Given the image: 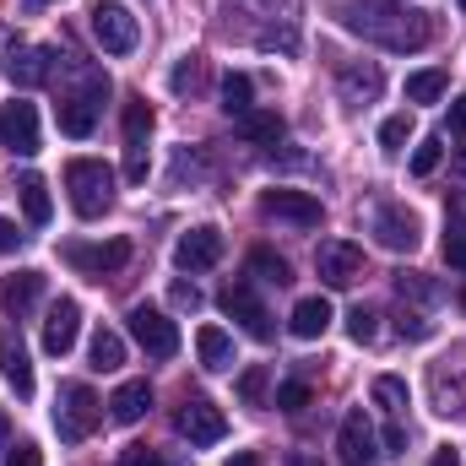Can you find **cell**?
<instances>
[{"mask_svg": "<svg viewBox=\"0 0 466 466\" xmlns=\"http://www.w3.org/2000/svg\"><path fill=\"white\" fill-rule=\"evenodd\" d=\"M337 16L342 27L385 44V49H423L434 38V22L423 11H401V5H380V0H337Z\"/></svg>", "mask_w": 466, "mask_h": 466, "instance_id": "1", "label": "cell"}, {"mask_svg": "<svg viewBox=\"0 0 466 466\" xmlns=\"http://www.w3.org/2000/svg\"><path fill=\"white\" fill-rule=\"evenodd\" d=\"M66 190H71L76 218H104L115 207V168L98 163V157H71L66 163Z\"/></svg>", "mask_w": 466, "mask_h": 466, "instance_id": "2", "label": "cell"}, {"mask_svg": "<svg viewBox=\"0 0 466 466\" xmlns=\"http://www.w3.org/2000/svg\"><path fill=\"white\" fill-rule=\"evenodd\" d=\"M98 423H104V401H98V390H93L87 380L60 385V396H55V429H60V440H66V445H82Z\"/></svg>", "mask_w": 466, "mask_h": 466, "instance_id": "3", "label": "cell"}, {"mask_svg": "<svg viewBox=\"0 0 466 466\" xmlns=\"http://www.w3.org/2000/svg\"><path fill=\"white\" fill-rule=\"evenodd\" d=\"M87 22H93V38H98L109 55H130V49H136V38H141L136 16H130L119 0H98V5L87 11Z\"/></svg>", "mask_w": 466, "mask_h": 466, "instance_id": "4", "label": "cell"}, {"mask_svg": "<svg viewBox=\"0 0 466 466\" xmlns=\"http://www.w3.org/2000/svg\"><path fill=\"white\" fill-rule=\"evenodd\" d=\"M125 320H130V337L147 348V358H174V352H179V326H174L163 309H152V304H136Z\"/></svg>", "mask_w": 466, "mask_h": 466, "instance_id": "5", "label": "cell"}, {"mask_svg": "<svg viewBox=\"0 0 466 466\" xmlns=\"http://www.w3.org/2000/svg\"><path fill=\"white\" fill-rule=\"evenodd\" d=\"M174 429H179L190 445H218V440L228 434V418H223V407H212L207 396H185V407L174 412Z\"/></svg>", "mask_w": 466, "mask_h": 466, "instance_id": "6", "label": "cell"}, {"mask_svg": "<svg viewBox=\"0 0 466 466\" xmlns=\"http://www.w3.org/2000/svg\"><path fill=\"white\" fill-rule=\"evenodd\" d=\"M223 309L244 326V337H255V342H271V337H277L271 309L255 299V288H249V282H228V288H223Z\"/></svg>", "mask_w": 466, "mask_h": 466, "instance_id": "7", "label": "cell"}, {"mask_svg": "<svg viewBox=\"0 0 466 466\" xmlns=\"http://www.w3.org/2000/svg\"><path fill=\"white\" fill-rule=\"evenodd\" d=\"M315 271H320L326 288H352V282L363 277V249L348 244V238H326V244L315 249Z\"/></svg>", "mask_w": 466, "mask_h": 466, "instance_id": "8", "label": "cell"}, {"mask_svg": "<svg viewBox=\"0 0 466 466\" xmlns=\"http://www.w3.org/2000/svg\"><path fill=\"white\" fill-rule=\"evenodd\" d=\"M0 71H5L11 87H44L49 71H55V55L38 49V44H11V49L0 55Z\"/></svg>", "mask_w": 466, "mask_h": 466, "instance_id": "9", "label": "cell"}, {"mask_svg": "<svg viewBox=\"0 0 466 466\" xmlns=\"http://www.w3.org/2000/svg\"><path fill=\"white\" fill-rule=\"evenodd\" d=\"M0 141L16 152V157H33L44 141H38V109L27 104V98H11L5 109H0Z\"/></svg>", "mask_w": 466, "mask_h": 466, "instance_id": "10", "label": "cell"}, {"mask_svg": "<svg viewBox=\"0 0 466 466\" xmlns=\"http://www.w3.org/2000/svg\"><path fill=\"white\" fill-rule=\"evenodd\" d=\"M76 331H82V304L76 299H55L49 315H44V352L66 358V352L76 348Z\"/></svg>", "mask_w": 466, "mask_h": 466, "instance_id": "11", "label": "cell"}, {"mask_svg": "<svg viewBox=\"0 0 466 466\" xmlns=\"http://www.w3.org/2000/svg\"><path fill=\"white\" fill-rule=\"evenodd\" d=\"M260 212L277 218V223H293V228H315L320 223V201L309 190H266L260 196Z\"/></svg>", "mask_w": 466, "mask_h": 466, "instance_id": "12", "label": "cell"}, {"mask_svg": "<svg viewBox=\"0 0 466 466\" xmlns=\"http://www.w3.org/2000/svg\"><path fill=\"white\" fill-rule=\"evenodd\" d=\"M374 238H380L385 249L412 255V249L423 244V223H418L407 207H380V212H374Z\"/></svg>", "mask_w": 466, "mask_h": 466, "instance_id": "13", "label": "cell"}, {"mask_svg": "<svg viewBox=\"0 0 466 466\" xmlns=\"http://www.w3.org/2000/svg\"><path fill=\"white\" fill-rule=\"evenodd\" d=\"M66 260L76 266V271H87V277H109V271H119L125 260H130V244L125 238H109V244H66Z\"/></svg>", "mask_w": 466, "mask_h": 466, "instance_id": "14", "label": "cell"}, {"mask_svg": "<svg viewBox=\"0 0 466 466\" xmlns=\"http://www.w3.org/2000/svg\"><path fill=\"white\" fill-rule=\"evenodd\" d=\"M174 260H179V271H207V266H218V260H223V233H218V228L179 233Z\"/></svg>", "mask_w": 466, "mask_h": 466, "instance_id": "15", "label": "cell"}, {"mask_svg": "<svg viewBox=\"0 0 466 466\" xmlns=\"http://www.w3.org/2000/svg\"><path fill=\"white\" fill-rule=\"evenodd\" d=\"M337 456L348 466H369L380 456V440H374V429H369L363 412H348V418H342V429H337Z\"/></svg>", "mask_w": 466, "mask_h": 466, "instance_id": "16", "label": "cell"}, {"mask_svg": "<svg viewBox=\"0 0 466 466\" xmlns=\"http://www.w3.org/2000/svg\"><path fill=\"white\" fill-rule=\"evenodd\" d=\"M0 374L16 396H33V363H27V348L11 326H0Z\"/></svg>", "mask_w": 466, "mask_h": 466, "instance_id": "17", "label": "cell"}, {"mask_svg": "<svg viewBox=\"0 0 466 466\" xmlns=\"http://www.w3.org/2000/svg\"><path fill=\"white\" fill-rule=\"evenodd\" d=\"M326 326H331V304H326L320 293L293 304V320H288V331H293L299 342H320V337H326Z\"/></svg>", "mask_w": 466, "mask_h": 466, "instance_id": "18", "label": "cell"}, {"mask_svg": "<svg viewBox=\"0 0 466 466\" xmlns=\"http://www.w3.org/2000/svg\"><path fill=\"white\" fill-rule=\"evenodd\" d=\"M38 299H44V271H16V277L0 288V304H5V315H16V320H22Z\"/></svg>", "mask_w": 466, "mask_h": 466, "instance_id": "19", "label": "cell"}, {"mask_svg": "<svg viewBox=\"0 0 466 466\" xmlns=\"http://www.w3.org/2000/svg\"><path fill=\"white\" fill-rule=\"evenodd\" d=\"M147 407H152V385L147 380H125L115 396H109V418L115 423H141Z\"/></svg>", "mask_w": 466, "mask_h": 466, "instance_id": "20", "label": "cell"}, {"mask_svg": "<svg viewBox=\"0 0 466 466\" xmlns=\"http://www.w3.org/2000/svg\"><path fill=\"white\" fill-rule=\"evenodd\" d=\"M196 352H201V369H233V337L223 326H201L196 331Z\"/></svg>", "mask_w": 466, "mask_h": 466, "instance_id": "21", "label": "cell"}, {"mask_svg": "<svg viewBox=\"0 0 466 466\" xmlns=\"http://www.w3.org/2000/svg\"><path fill=\"white\" fill-rule=\"evenodd\" d=\"M282 130H288V125H282L277 109H249V115L238 119V136H244V141H255V147H277V141H282Z\"/></svg>", "mask_w": 466, "mask_h": 466, "instance_id": "22", "label": "cell"}, {"mask_svg": "<svg viewBox=\"0 0 466 466\" xmlns=\"http://www.w3.org/2000/svg\"><path fill=\"white\" fill-rule=\"evenodd\" d=\"M16 190H22V212H27V223H38V228H44V223L55 218V207H49V185H44L38 174H22V179H16Z\"/></svg>", "mask_w": 466, "mask_h": 466, "instance_id": "23", "label": "cell"}, {"mask_svg": "<svg viewBox=\"0 0 466 466\" xmlns=\"http://www.w3.org/2000/svg\"><path fill=\"white\" fill-rule=\"evenodd\" d=\"M380 87H385L380 66H342V93H348L352 104H369V98H380Z\"/></svg>", "mask_w": 466, "mask_h": 466, "instance_id": "24", "label": "cell"}, {"mask_svg": "<svg viewBox=\"0 0 466 466\" xmlns=\"http://www.w3.org/2000/svg\"><path fill=\"white\" fill-rule=\"evenodd\" d=\"M93 125H98V109H93L87 98H76V93L60 98V130H66V136L82 141V136H93Z\"/></svg>", "mask_w": 466, "mask_h": 466, "instance_id": "25", "label": "cell"}, {"mask_svg": "<svg viewBox=\"0 0 466 466\" xmlns=\"http://www.w3.org/2000/svg\"><path fill=\"white\" fill-rule=\"evenodd\" d=\"M223 109H228L233 119H244L255 109V82H249L244 71H228V76H223Z\"/></svg>", "mask_w": 466, "mask_h": 466, "instance_id": "26", "label": "cell"}, {"mask_svg": "<svg viewBox=\"0 0 466 466\" xmlns=\"http://www.w3.org/2000/svg\"><path fill=\"white\" fill-rule=\"evenodd\" d=\"M249 271H255L260 282H271V288H288V282H293L288 260H282V255H271V249H249Z\"/></svg>", "mask_w": 466, "mask_h": 466, "instance_id": "27", "label": "cell"}, {"mask_svg": "<svg viewBox=\"0 0 466 466\" xmlns=\"http://www.w3.org/2000/svg\"><path fill=\"white\" fill-rule=\"evenodd\" d=\"M266 390H271V369H266V363H249V369L238 374V401H244V407H266Z\"/></svg>", "mask_w": 466, "mask_h": 466, "instance_id": "28", "label": "cell"}, {"mask_svg": "<svg viewBox=\"0 0 466 466\" xmlns=\"http://www.w3.org/2000/svg\"><path fill=\"white\" fill-rule=\"evenodd\" d=\"M445 87H451L445 71H412V76H407V98H412V104H434Z\"/></svg>", "mask_w": 466, "mask_h": 466, "instance_id": "29", "label": "cell"}, {"mask_svg": "<svg viewBox=\"0 0 466 466\" xmlns=\"http://www.w3.org/2000/svg\"><path fill=\"white\" fill-rule=\"evenodd\" d=\"M147 136H152V104L125 98V141H147Z\"/></svg>", "mask_w": 466, "mask_h": 466, "instance_id": "30", "label": "cell"}, {"mask_svg": "<svg viewBox=\"0 0 466 466\" xmlns=\"http://www.w3.org/2000/svg\"><path fill=\"white\" fill-rule=\"evenodd\" d=\"M119 363H125L119 331H98V337H93V369H119Z\"/></svg>", "mask_w": 466, "mask_h": 466, "instance_id": "31", "label": "cell"}, {"mask_svg": "<svg viewBox=\"0 0 466 466\" xmlns=\"http://www.w3.org/2000/svg\"><path fill=\"white\" fill-rule=\"evenodd\" d=\"M309 401H315V390H309L304 380H288V385H277V401H271V407H277V412H304Z\"/></svg>", "mask_w": 466, "mask_h": 466, "instance_id": "32", "label": "cell"}, {"mask_svg": "<svg viewBox=\"0 0 466 466\" xmlns=\"http://www.w3.org/2000/svg\"><path fill=\"white\" fill-rule=\"evenodd\" d=\"M374 401H380V407H390V412H401V407H407V380L380 374V380H374Z\"/></svg>", "mask_w": 466, "mask_h": 466, "instance_id": "33", "label": "cell"}, {"mask_svg": "<svg viewBox=\"0 0 466 466\" xmlns=\"http://www.w3.org/2000/svg\"><path fill=\"white\" fill-rule=\"evenodd\" d=\"M440 157H445L440 136H423V141H418V152H412V174H418V179H423V174H434V168H440Z\"/></svg>", "mask_w": 466, "mask_h": 466, "instance_id": "34", "label": "cell"}, {"mask_svg": "<svg viewBox=\"0 0 466 466\" xmlns=\"http://www.w3.org/2000/svg\"><path fill=\"white\" fill-rule=\"evenodd\" d=\"M407 136H412V115H390L380 125V147H385V152H401Z\"/></svg>", "mask_w": 466, "mask_h": 466, "instance_id": "35", "label": "cell"}, {"mask_svg": "<svg viewBox=\"0 0 466 466\" xmlns=\"http://www.w3.org/2000/svg\"><path fill=\"white\" fill-rule=\"evenodd\" d=\"M374 331H380V315L358 304V309L348 315V337H352V342H374Z\"/></svg>", "mask_w": 466, "mask_h": 466, "instance_id": "36", "label": "cell"}, {"mask_svg": "<svg viewBox=\"0 0 466 466\" xmlns=\"http://www.w3.org/2000/svg\"><path fill=\"white\" fill-rule=\"evenodd\" d=\"M196 87H201V60L185 55V60L174 66V93H196Z\"/></svg>", "mask_w": 466, "mask_h": 466, "instance_id": "37", "label": "cell"}, {"mask_svg": "<svg viewBox=\"0 0 466 466\" xmlns=\"http://www.w3.org/2000/svg\"><path fill=\"white\" fill-rule=\"evenodd\" d=\"M125 179L130 185L147 179V141H125Z\"/></svg>", "mask_w": 466, "mask_h": 466, "instance_id": "38", "label": "cell"}, {"mask_svg": "<svg viewBox=\"0 0 466 466\" xmlns=\"http://www.w3.org/2000/svg\"><path fill=\"white\" fill-rule=\"evenodd\" d=\"M445 260L456 271H466V223H451V233H445Z\"/></svg>", "mask_w": 466, "mask_h": 466, "instance_id": "39", "label": "cell"}, {"mask_svg": "<svg viewBox=\"0 0 466 466\" xmlns=\"http://www.w3.org/2000/svg\"><path fill=\"white\" fill-rule=\"evenodd\" d=\"M115 466H163V456H157L152 445H125Z\"/></svg>", "mask_w": 466, "mask_h": 466, "instance_id": "40", "label": "cell"}, {"mask_svg": "<svg viewBox=\"0 0 466 466\" xmlns=\"http://www.w3.org/2000/svg\"><path fill=\"white\" fill-rule=\"evenodd\" d=\"M396 288H401V299H407V293H412V299H434V282H423V271H401Z\"/></svg>", "mask_w": 466, "mask_h": 466, "instance_id": "41", "label": "cell"}, {"mask_svg": "<svg viewBox=\"0 0 466 466\" xmlns=\"http://www.w3.org/2000/svg\"><path fill=\"white\" fill-rule=\"evenodd\" d=\"M5 466H44V451H38V445H27V440H22V445H16V451H11V456H5Z\"/></svg>", "mask_w": 466, "mask_h": 466, "instance_id": "42", "label": "cell"}, {"mask_svg": "<svg viewBox=\"0 0 466 466\" xmlns=\"http://www.w3.org/2000/svg\"><path fill=\"white\" fill-rule=\"evenodd\" d=\"M22 238H27V233L16 228L11 218H0V255H11V249H22Z\"/></svg>", "mask_w": 466, "mask_h": 466, "instance_id": "43", "label": "cell"}, {"mask_svg": "<svg viewBox=\"0 0 466 466\" xmlns=\"http://www.w3.org/2000/svg\"><path fill=\"white\" fill-rule=\"evenodd\" d=\"M174 304H190V309H196V304H201V293H196L190 282H174Z\"/></svg>", "mask_w": 466, "mask_h": 466, "instance_id": "44", "label": "cell"}, {"mask_svg": "<svg viewBox=\"0 0 466 466\" xmlns=\"http://www.w3.org/2000/svg\"><path fill=\"white\" fill-rule=\"evenodd\" d=\"M401 337H429V320H418V315H401Z\"/></svg>", "mask_w": 466, "mask_h": 466, "instance_id": "45", "label": "cell"}, {"mask_svg": "<svg viewBox=\"0 0 466 466\" xmlns=\"http://www.w3.org/2000/svg\"><path fill=\"white\" fill-rule=\"evenodd\" d=\"M385 451H407V429H401V423L385 429Z\"/></svg>", "mask_w": 466, "mask_h": 466, "instance_id": "46", "label": "cell"}, {"mask_svg": "<svg viewBox=\"0 0 466 466\" xmlns=\"http://www.w3.org/2000/svg\"><path fill=\"white\" fill-rule=\"evenodd\" d=\"M429 466H461V456H456V451L445 445V451H434V461H429Z\"/></svg>", "mask_w": 466, "mask_h": 466, "instance_id": "47", "label": "cell"}, {"mask_svg": "<svg viewBox=\"0 0 466 466\" xmlns=\"http://www.w3.org/2000/svg\"><path fill=\"white\" fill-rule=\"evenodd\" d=\"M228 466H266L255 451H238V456H228Z\"/></svg>", "mask_w": 466, "mask_h": 466, "instance_id": "48", "label": "cell"}, {"mask_svg": "<svg viewBox=\"0 0 466 466\" xmlns=\"http://www.w3.org/2000/svg\"><path fill=\"white\" fill-rule=\"evenodd\" d=\"M451 130H461V136H466V98L451 109Z\"/></svg>", "mask_w": 466, "mask_h": 466, "instance_id": "49", "label": "cell"}, {"mask_svg": "<svg viewBox=\"0 0 466 466\" xmlns=\"http://www.w3.org/2000/svg\"><path fill=\"white\" fill-rule=\"evenodd\" d=\"M5 445H11V418L0 412V451H5Z\"/></svg>", "mask_w": 466, "mask_h": 466, "instance_id": "50", "label": "cell"}, {"mask_svg": "<svg viewBox=\"0 0 466 466\" xmlns=\"http://www.w3.org/2000/svg\"><path fill=\"white\" fill-rule=\"evenodd\" d=\"M456 174H461V179H466V141H461V147H456Z\"/></svg>", "mask_w": 466, "mask_h": 466, "instance_id": "51", "label": "cell"}, {"mask_svg": "<svg viewBox=\"0 0 466 466\" xmlns=\"http://www.w3.org/2000/svg\"><path fill=\"white\" fill-rule=\"evenodd\" d=\"M461 309H466V288H461Z\"/></svg>", "mask_w": 466, "mask_h": 466, "instance_id": "52", "label": "cell"}, {"mask_svg": "<svg viewBox=\"0 0 466 466\" xmlns=\"http://www.w3.org/2000/svg\"><path fill=\"white\" fill-rule=\"evenodd\" d=\"M461 11H466V0H461Z\"/></svg>", "mask_w": 466, "mask_h": 466, "instance_id": "53", "label": "cell"}, {"mask_svg": "<svg viewBox=\"0 0 466 466\" xmlns=\"http://www.w3.org/2000/svg\"><path fill=\"white\" fill-rule=\"evenodd\" d=\"M44 5H49V0H44Z\"/></svg>", "mask_w": 466, "mask_h": 466, "instance_id": "54", "label": "cell"}]
</instances>
